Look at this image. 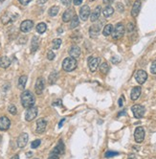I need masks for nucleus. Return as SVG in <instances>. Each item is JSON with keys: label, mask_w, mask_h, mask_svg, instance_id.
I'll use <instances>...</instances> for the list:
<instances>
[{"label": "nucleus", "mask_w": 156, "mask_h": 159, "mask_svg": "<svg viewBox=\"0 0 156 159\" xmlns=\"http://www.w3.org/2000/svg\"><path fill=\"white\" fill-rule=\"evenodd\" d=\"M20 100H21V104L25 109H29V107L34 106L36 103V98L35 96L33 95V93L29 90H25L21 93L20 96Z\"/></svg>", "instance_id": "nucleus-1"}, {"label": "nucleus", "mask_w": 156, "mask_h": 159, "mask_svg": "<svg viewBox=\"0 0 156 159\" xmlns=\"http://www.w3.org/2000/svg\"><path fill=\"white\" fill-rule=\"evenodd\" d=\"M77 64L78 63H77L76 59L69 57V58L64 59V60L62 62V69L66 72H71V71H73V70L76 69Z\"/></svg>", "instance_id": "nucleus-2"}, {"label": "nucleus", "mask_w": 156, "mask_h": 159, "mask_svg": "<svg viewBox=\"0 0 156 159\" xmlns=\"http://www.w3.org/2000/svg\"><path fill=\"white\" fill-rule=\"evenodd\" d=\"M112 37L113 39H120L122 38L123 37H124L125 35V26L123 25V23H118L115 27H114V29L112 31Z\"/></svg>", "instance_id": "nucleus-3"}, {"label": "nucleus", "mask_w": 156, "mask_h": 159, "mask_svg": "<svg viewBox=\"0 0 156 159\" xmlns=\"http://www.w3.org/2000/svg\"><path fill=\"white\" fill-rule=\"evenodd\" d=\"M131 110H132V113H133V115H134V117L137 119L142 118L145 115V111H146L145 107L141 105H134L131 107Z\"/></svg>", "instance_id": "nucleus-4"}, {"label": "nucleus", "mask_w": 156, "mask_h": 159, "mask_svg": "<svg viewBox=\"0 0 156 159\" xmlns=\"http://www.w3.org/2000/svg\"><path fill=\"white\" fill-rule=\"evenodd\" d=\"M37 107L36 106L29 107V109H27V111L25 113V120L28 122H31L37 117Z\"/></svg>", "instance_id": "nucleus-5"}, {"label": "nucleus", "mask_w": 156, "mask_h": 159, "mask_svg": "<svg viewBox=\"0 0 156 159\" xmlns=\"http://www.w3.org/2000/svg\"><path fill=\"white\" fill-rule=\"evenodd\" d=\"M100 62H101V59L97 58V57H91V58L88 60V66L91 72H95L98 69Z\"/></svg>", "instance_id": "nucleus-6"}, {"label": "nucleus", "mask_w": 156, "mask_h": 159, "mask_svg": "<svg viewBox=\"0 0 156 159\" xmlns=\"http://www.w3.org/2000/svg\"><path fill=\"white\" fill-rule=\"evenodd\" d=\"M135 80L136 82L139 83V84H143L146 83L147 79H148V74L146 71L144 70H138L136 73H135Z\"/></svg>", "instance_id": "nucleus-7"}, {"label": "nucleus", "mask_w": 156, "mask_h": 159, "mask_svg": "<svg viewBox=\"0 0 156 159\" xmlns=\"http://www.w3.org/2000/svg\"><path fill=\"white\" fill-rule=\"evenodd\" d=\"M134 139L136 143H142L145 139V129L142 127H138L134 131Z\"/></svg>", "instance_id": "nucleus-8"}, {"label": "nucleus", "mask_w": 156, "mask_h": 159, "mask_svg": "<svg viewBox=\"0 0 156 159\" xmlns=\"http://www.w3.org/2000/svg\"><path fill=\"white\" fill-rule=\"evenodd\" d=\"M44 88H45V82H44V79L40 77L37 80V83H36V86H35V89H36V93L37 95H41Z\"/></svg>", "instance_id": "nucleus-9"}, {"label": "nucleus", "mask_w": 156, "mask_h": 159, "mask_svg": "<svg viewBox=\"0 0 156 159\" xmlns=\"http://www.w3.org/2000/svg\"><path fill=\"white\" fill-rule=\"evenodd\" d=\"M89 15H90V8H89L88 5H84L82 6L80 10V19L82 21H86L87 18H89Z\"/></svg>", "instance_id": "nucleus-10"}, {"label": "nucleus", "mask_w": 156, "mask_h": 159, "mask_svg": "<svg viewBox=\"0 0 156 159\" xmlns=\"http://www.w3.org/2000/svg\"><path fill=\"white\" fill-rule=\"evenodd\" d=\"M47 122L45 119H38L37 121V133L41 134L46 130Z\"/></svg>", "instance_id": "nucleus-11"}, {"label": "nucleus", "mask_w": 156, "mask_h": 159, "mask_svg": "<svg viewBox=\"0 0 156 159\" xmlns=\"http://www.w3.org/2000/svg\"><path fill=\"white\" fill-rule=\"evenodd\" d=\"M102 29V23H96V24H93L90 29H89V35H90L91 37H98V35L101 32Z\"/></svg>", "instance_id": "nucleus-12"}, {"label": "nucleus", "mask_w": 156, "mask_h": 159, "mask_svg": "<svg viewBox=\"0 0 156 159\" xmlns=\"http://www.w3.org/2000/svg\"><path fill=\"white\" fill-rule=\"evenodd\" d=\"M33 27H34V22L32 20H24L20 25V31L23 33H28L33 29Z\"/></svg>", "instance_id": "nucleus-13"}, {"label": "nucleus", "mask_w": 156, "mask_h": 159, "mask_svg": "<svg viewBox=\"0 0 156 159\" xmlns=\"http://www.w3.org/2000/svg\"><path fill=\"white\" fill-rule=\"evenodd\" d=\"M11 127V121L10 119L6 116L0 117V130L4 131V130L9 129Z\"/></svg>", "instance_id": "nucleus-14"}, {"label": "nucleus", "mask_w": 156, "mask_h": 159, "mask_svg": "<svg viewBox=\"0 0 156 159\" xmlns=\"http://www.w3.org/2000/svg\"><path fill=\"white\" fill-rule=\"evenodd\" d=\"M28 139H29V136H28L27 133L23 132V133H21L19 136H18V146L20 148V149H22V148H24L27 143H28Z\"/></svg>", "instance_id": "nucleus-15"}, {"label": "nucleus", "mask_w": 156, "mask_h": 159, "mask_svg": "<svg viewBox=\"0 0 156 159\" xmlns=\"http://www.w3.org/2000/svg\"><path fill=\"white\" fill-rule=\"evenodd\" d=\"M75 15H76L75 11H73L72 9L66 10L62 15V21L63 22H69V21H71V19L73 18Z\"/></svg>", "instance_id": "nucleus-16"}, {"label": "nucleus", "mask_w": 156, "mask_h": 159, "mask_svg": "<svg viewBox=\"0 0 156 159\" xmlns=\"http://www.w3.org/2000/svg\"><path fill=\"white\" fill-rule=\"evenodd\" d=\"M141 6H142V3H141L140 0H137V1L134 2L132 10H131V15L133 16V18H136V16L139 15L140 10H141Z\"/></svg>", "instance_id": "nucleus-17"}, {"label": "nucleus", "mask_w": 156, "mask_h": 159, "mask_svg": "<svg viewBox=\"0 0 156 159\" xmlns=\"http://www.w3.org/2000/svg\"><path fill=\"white\" fill-rule=\"evenodd\" d=\"M64 151H65V147H64L63 142H62V140H59V144L54 148L52 152L57 153V154H59V155H61L64 153Z\"/></svg>", "instance_id": "nucleus-18"}, {"label": "nucleus", "mask_w": 156, "mask_h": 159, "mask_svg": "<svg viewBox=\"0 0 156 159\" xmlns=\"http://www.w3.org/2000/svg\"><path fill=\"white\" fill-rule=\"evenodd\" d=\"M16 16H18V15H13L12 13H6L1 18L2 23L3 24H8V23H10V22L14 21L15 19L14 18H16Z\"/></svg>", "instance_id": "nucleus-19"}, {"label": "nucleus", "mask_w": 156, "mask_h": 159, "mask_svg": "<svg viewBox=\"0 0 156 159\" xmlns=\"http://www.w3.org/2000/svg\"><path fill=\"white\" fill-rule=\"evenodd\" d=\"M101 13H102V8L101 6H97L95 8V10L93 11L91 15H90V20L91 22H95L99 19L100 18V15H101Z\"/></svg>", "instance_id": "nucleus-20"}, {"label": "nucleus", "mask_w": 156, "mask_h": 159, "mask_svg": "<svg viewBox=\"0 0 156 159\" xmlns=\"http://www.w3.org/2000/svg\"><path fill=\"white\" fill-rule=\"evenodd\" d=\"M69 55L71 56V58L78 59L81 56V48L79 46H77V45L72 46L69 50Z\"/></svg>", "instance_id": "nucleus-21"}, {"label": "nucleus", "mask_w": 156, "mask_h": 159, "mask_svg": "<svg viewBox=\"0 0 156 159\" xmlns=\"http://www.w3.org/2000/svg\"><path fill=\"white\" fill-rule=\"evenodd\" d=\"M141 91H142V89L140 86H135V87H133L132 90H131V93H130V98L132 101H136L138 100V98L140 97V95H141Z\"/></svg>", "instance_id": "nucleus-22"}, {"label": "nucleus", "mask_w": 156, "mask_h": 159, "mask_svg": "<svg viewBox=\"0 0 156 159\" xmlns=\"http://www.w3.org/2000/svg\"><path fill=\"white\" fill-rule=\"evenodd\" d=\"M40 47V38L38 37H33L32 38V43H31V52L35 53L36 51Z\"/></svg>", "instance_id": "nucleus-23"}, {"label": "nucleus", "mask_w": 156, "mask_h": 159, "mask_svg": "<svg viewBox=\"0 0 156 159\" xmlns=\"http://www.w3.org/2000/svg\"><path fill=\"white\" fill-rule=\"evenodd\" d=\"M11 65V60L8 58V57L4 56L0 58V67L2 68H8Z\"/></svg>", "instance_id": "nucleus-24"}, {"label": "nucleus", "mask_w": 156, "mask_h": 159, "mask_svg": "<svg viewBox=\"0 0 156 159\" xmlns=\"http://www.w3.org/2000/svg\"><path fill=\"white\" fill-rule=\"evenodd\" d=\"M113 13H114V9L111 6H109V5H107V6L103 10V15L104 18H107L112 15Z\"/></svg>", "instance_id": "nucleus-25"}, {"label": "nucleus", "mask_w": 156, "mask_h": 159, "mask_svg": "<svg viewBox=\"0 0 156 159\" xmlns=\"http://www.w3.org/2000/svg\"><path fill=\"white\" fill-rule=\"evenodd\" d=\"M27 76L23 75V76H21L19 79H18V86L19 89L21 90H23L26 86V83H27Z\"/></svg>", "instance_id": "nucleus-26"}, {"label": "nucleus", "mask_w": 156, "mask_h": 159, "mask_svg": "<svg viewBox=\"0 0 156 159\" xmlns=\"http://www.w3.org/2000/svg\"><path fill=\"white\" fill-rule=\"evenodd\" d=\"M112 31H113V26L111 24H107V25H105L104 28H103V35L104 37H108V36L111 35V34H112Z\"/></svg>", "instance_id": "nucleus-27"}, {"label": "nucleus", "mask_w": 156, "mask_h": 159, "mask_svg": "<svg viewBox=\"0 0 156 159\" xmlns=\"http://www.w3.org/2000/svg\"><path fill=\"white\" fill-rule=\"evenodd\" d=\"M47 30V25L45 23H43V22H41V23H38L37 26V32L38 34H43L45 33Z\"/></svg>", "instance_id": "nucleus-28"}, {"label": "nucleus", "mask_w": 156, "mask_h": 159, "mask_svg": "<svg viewBox=\"0 0 156 159\" xmlns=\"http://www.w3.org/2000/svg\"><path fill=\"white\" fill-rule=\"evenodd\" d=\"M80 24V18H78L77 15H75L73 18L71 19V23H70V28L71 29H75Z\"/></svg>", "instance_id": "nucleus-29"}, {"label": "nucleus", "mask_w": 156, "mask_h": 159, "mask_svg": "<svg viewBox=\"0 0 156 159\" xmlns=\"http://www.w3.org/2000/svg\"><path fill=\"white\" fill-rule=\"evenodd\" d=\"M58 77H59L58 72H52L51 74H50V76H49V83L50 84H54L56 82H57Z\"/></svg>", "instance_id": "nucleus-30"}, {"label": "nucleus", "mask_w": 156, "mask_h": 159, "mask_svg": "<svg viewBox=\"0 0 156 159\" xmlns=\"http://www.w3.org/2000/svg\"><path fill=\"white\" fill-rule=\"evenodd\" d=\"M59 8L58 6H53V7H51L49 9L48 13H49L50 16H56L59 14Z\"/></svg>", "instance_id": "nucleus-31"}, {"label": "nucleus", "mask_w": 156, "mask_h": 159, "mask_svg": "<svg viewBox=\"0 0 156 159\" xmlns=\"http://www.w3.org/2000/svg\"><path fill=\"white\" fill-rule=\"evenodd\" d=\"M61 45V39L60 38H56L52 42V48L55 50H58Z\"/></svg>", "instance_id": "nucleus-32"}, {"label": "nucleus", "mask_w": 156, "mask_h": 159, "mask_svg": "<svg viewBox=\"0 0 156 159\" xmlns=\"http://www.w3.org/2000/svg\"><path fill=\"white\" fill-rule=\"evenodd\" d=\"M100 70H101L102 73L107 74L109 71V65L107 63V62H103V63L100 65Z\"/></svg>", "instance_id": "nucleus-33"}, {"label": "nucleus", "mask_w": 156, "mask_h": 159, "mask_svg": "<svg viewBox=\"0 0 156 159\" xmlns=\"http://www.w3.org/2000/svg\"><path fill=\"white\" fill-rule=\"evenodd\" d=\"M40 143H41V141L40 139H37L35 141H33L32 144H31V148H32V149H37V148L40 147Z\"/></svg>", "instance_id": "nucleus-34"}, {"label": "nucleus", "mask_w": 156, "mask_h": 159, "mask_svg": "<svg viewBox=\"0 0 156 159\" xmlns=\"http://www.w3.org/2000/svg\"><path fill=\"white\" fill-rule=\"evenodd\" d=\"M119 154V152H117V151H108L105 152V154L104 156L105 157H113V156H116V155H118Z\"/></svg>", "instance_id": "nucleus-35"}, {"label": "nucleus", "mask_w": 156, "mask_h": 159, "mask_svg": "<svg viewBox=\"0 0 156 159\" xmlns=\"http://www.w3.org/2000/svg\"><path fill=\"white\" fill-rule=\"evenodd\" d=\"M8 110H9V112L11 113V114H13V115H15L16 112H18V110H16V107H15L14 105H11L9 106Z\"/></svg>", "instance_id": "nucleus-36"}, {"label": "nucleus", "mask_w": 156, "mask_h": 159, "mask_svg": "<svg viewBox=\"0 0 156 159\" xmlns=\"http://www.w3.org/2000/svg\"><path fill=\"white\" fill-rule=\"evenodd\" d=\"M47 59L49 60H53L55 59V53L53 52L52 50H49L47 52Z\"/></svg>", "instance_id": "nucleus-37"}, {"label": "nucleus", "mask_w": 156, "mask_h": 159, "mask_svg": "<svg viewBox=\"0 0 156 159\" xmlns=\"http://www.w3.org/2000/svg\"><path fill=\"white\" fill-rule=\"evenodd\" d=\"M150 72L152 74H156V60L151 63V66H150Z\"/></svg>", "instance_id": "nucleus-38"}, {"label": "nucleus", "mask_w": 156, "mask_h": 159, "mask_svg": "<svg viewBox=\"0 0 156 159\" xmlns=\"http://www.w3.org/2000/svg\"><path fill=\"white\" fill-rule=\"evenodd\" d=\"M48 159H59V155L57 154V153H54V152H51L49 155V158Z\"/></svg>", "instance_id": "nucleus-39"}, {"label": "nucleus", "mask_w": 156, "mask_h": 159, "mask_svg": "<svg viewBox=\"0 0 156 159\" xmlns=\"http://www.w3.org/2000/svg\"><path fill=\"white\" fill-rule=\"evenodd\" d=\"M134 28H135L134 24H133V23H129V25H127V32H129V33L132 32L133 30H134Z\"/></svg>", "instance_id": "nucleus-40"}, {"label": "nucleus", "mask_w": 156, "mask_h": 159, "mask_svg": "<svg viewBox=\"0 0 156 159\" xmlns=\"http://www.w3.org/2000/svg\"><path fill=\"white\" fill-rule=\"evenodd\" d=\"M18 1H19V3H20L21 5H24V6H25V5L29 4V3L32 1V0H18Z\"/></svg>", "instance_id": "nucleus-41"}, {"label": "nucleus", "mask_w": 156, "mask_h": 159, "mask_svg": "<svg viewBox=\"0 0 156 159\" xmlns=\"http://www.w3.org/2000/svg\"><path fill=\"white\" fill-rule=\"evenodd\" d=\"M117 8H118L119 10V12H124V6H123V4L122 3H118L117 4Z\"/></svg>", "instance_id": "nucleus-42"}, {"label": "nucleus", "mask_w": 156, "mask_h": 159, "mask_svg": "<svg viewBox=\"0 0 156 159\" xmlns=\"http://www.w3.org/2000/svg\"><path fill=\"white\" fill-rule=\"evenodd\" d=\"M61 3L65 5V6H69L71 4V0H61Z\"/></svg>", "instance_id": "nucleus-43"}, {"label": "nucleus", "mask_w": 156, "mask_h": 159, "mask_svg": "<svg viewBox=\"0 0 156 159\" xmlns=\"http://www.w3.org/2000/svg\"><path fill=\"white\" fill-rule=\"evenodd\" d=\"M115 1V0H103V2L105 4V5H109L111 3H113Z\"/></svg>", "instance_id": "nucleus-44"}, {"label": "nucleus", "mask_w": 156, "mask_h": 159, "mask_svg": "<svg viewBox=\"0 0 156 159\" xmlns=\"http://www.w3.org/2000/svg\"><path fill=\"white\" fill-rule=\"evenodd\" d=\"M73 2L76 6H79V5H81L82 3V0H73Z\"/></svg>", "instance_id": "nucleus-45"}, {"label": "nucleus", "mask_w": 156, "mask_h": 159, "mask_svg": "<svg viewBox=\"0 0 156 159\" xmlns=\"http://www.w3.org/2000/svg\"><path fill=\"white\" fill-rule=\"evenodd\" d=\"M123 102H124V97H121L120 99H119V106H123Z\"/></svg>", "instance_id": "nucleus-46"}, {"label": "nucleus", "mask_w": 156, "mask_h": 159, "mask_svg": "<svg viewBox=\"0 0 156 159\" xmlns=\"http://www.w3.org/2000/svg\"><path fill=\"white\" fill-rule=\"evenodd\" d=\"M127 159H137V158H136V156L134 154H132V153H131V154H129V156H127Z\"/></svg>", "instance_id": "nucleus-47"}, {"label": "nucleus", "mask_w": 156, "mask_h": 159, "mask_svg": "<svg viewBox=\"0 0 156 159\" xmlns=\"http://www.w3.org/2000/svg\"><path fill=\"white\" fill-rule=\"evenodd\" d=\"M47 2V0H37V3L38 4H44V3H46Z\"/></svg>", "instance_id": "nucleus-48"}, {"label": "nucleus", "mask_w": 156, "mask_h": 159, "mask_svg": "<svg viewBox=\"0 0 156 159\" xmlns=\"http://www.w3.org/2000/svg\"><path fill=\"white\" fill-rule=\"evenodd\" d=\"M64 121H65V119H62V120H61V121L59 122V128H61V127H62V124H63Z\"/></svg>", "instance_id": "nucleus-49"}, {"label": "nucleus", "mask_w": 156, "mask_h": 159, "mask_svg": "<svg viewBox=\"0 0 156 159\" xmlns=\"http://www.w3.org/2000/svg\"><path fill=\"white\" fill-rule=\"evenodd\" d=\"M26 155H27V157H32L33 153H32L31 151H29V152H27V153H26Z\"/></svg>", "instance_id": "nucleus-50"}, {"label": "nucleus", "mask_w": 156, "mask_h": 159, "mask_svg": "<svg viewBox=\"0 0 156 159\" xmlns=\"http://www.w3.org/2000/svg\"><path fill=\"white\" fill-rule=\"evenodd\" d=\"M11 159H19V156H18V154H15V155H14Z\"/></svg>", "instance_id": "nucleus-51"}, {"label": "nucleus", "mask_w": 156, "mask_h": 159, "mask_svg": "<svg viewBox=\"0 0 156 159\" xmlns=\"http://www.w3.org/2000/svg\"><path fill=\"white\" fill-rule=\"evenodd\" d=\"M125 114H126V111H123V112L119 113V115H118V116H121V115H125Z\"/></svg>", "instance_id": "nucleus-52"}, {"label": "nucleus", "mask_w": 156, "mask_h": 159, "mask_svg": "<svg viewBox=\"0 0 156 159\" xmlns=\"http://www.w3.org/2000/svg\"><path fill=\"white\" fill-rule=\"evenodd\" d=\"M1 141H2V136L0 135V142H1Z\"/></svg>", "instance_id": "nucleus-53"}, {"label": "nucleus", "mask_w": 156, "mask_h": 159, "mask_svg": "<svg viewBox=\"0 0 156 159\" xmlns=\"http://www.w3.org/2000/svg\"><path fill=\"white\" fill-rule=\"evenodd\" d=\"M89 1H95V0H89Z\"/></svg>", "instance_id": "nucleus-54"}, {"label": "nucleus", "mask_w": 156, "mask_h": 159, "mask_svg": "<svg viewBox=\"0 0 156 159\" xmlns=\"http://www.w3.org/2000/svg\"><path fill=\"white\" fill-rule=\"evenodd\" d=\"M0 1H3V0H0Z\"/></svg>", "instance_id": "nucleus-55"}, {"label": "nucleus", "mask_w": 156, "mask_h": 159, "mask_svg": "<svg viewBox=\"0 0 156 159\" xmlns=\"http://www.w3.org/2000/svg\"><path fill=\"white\" fill-rule=\"evenodd\" d=\"M36 159H37V158H36Z\"/></svg>", "instance_id": "nucleus-56"}]
</instances>
